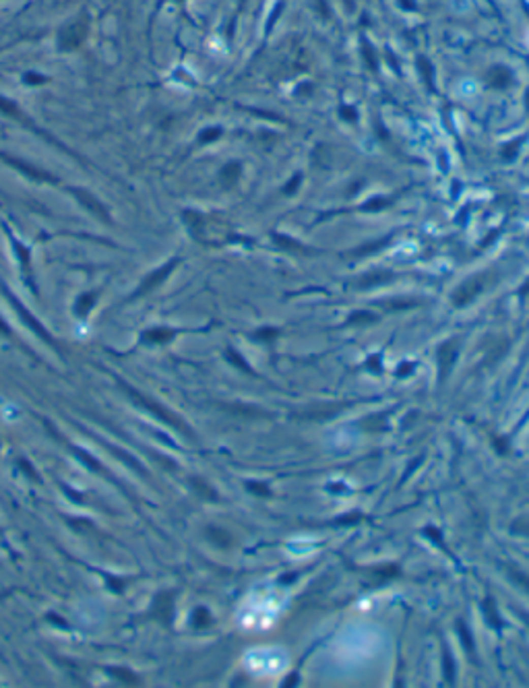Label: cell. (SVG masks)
Masks as SVG:
<instances>
[{"label": "cell", "mask_w": 529, "mask_h": 688, "mask_svg": "<svg viewBox=\"0 0 529 688\" xmlns=\"http://www.w3.org/2000/svg\"><path fill=\"white\" fill-rule=\"evenodd\" d=\"M108 674L114 676V680H120L122 684H139L137 674H133L127 668H108Z\"/></svg>", "instance_id": "obj_12"}, {"label": "cell", "mask_w": 529, "mask_h": 688, "mask_svg": "<svg viewBox=\"0 0 529 688\" xmlns=\"http://www.w3.org/2000/svg\"><path fill=\"white\" fill-rule=\"evenodd\" d=\"M455 358H457V346L453 348V343H447V346L441 348V352H439V362H441V366H443V377H447L449 366L455 362Z\"/></svg>", "instance_id": "obj_9"}, {"label": "cell", "mask_w": 529, "mask_h": 688, "mask_svg": "<svg viewBox=\"0 0 529 688\" xmlns=\"http://www.w3.org/2000/svg\"><path fill=\"white\" fill-rule=\"evenodd\" d=\"M83 38H85V25L79 21V23H75L73 27H69L65 34L60 36V46H62V48H67V50L77 48V46L83 42Z\"/></svg>", "instance_id": "obj_6"}, {"label": "cell", "mask_w": 529, "mask_h": 688, "mask_svg": "<svg viewBox=\"0 0 529 688\" xmlns=\"http://www.w3.org/2000/svg\"><path fill=\"white\" fill-rule=\"evenodd\" d=\"M174 265H176V261H172V263H168V265H164L162 269H158V271H153L149 277H145V281H143V284H141V288L135 292V296L133 298H139V296H143V294H147L149 290H153L155 286H160L162 284V281L170 275V271L174 269Z\"/></svg>", "instance_id": "obj_4"}, {"label": "cell", "mask_w": 529, "mask_h": 688, "mask_svg": "<svg viewBox=\"0 0 529 688\" xmlns=\"http://www.w3.org/2000/svg\"><path fill=\"white\" fill-rule=\"evenodd\" d=\"M209 538H211L213 542H217L220 546H226V544L230 542V538L224 534L222 529H217V527H209Z\"/></svg>", "instance_id": "obj_17"}, {"label": "cell", "mask_w": 529, "mask_h": 688, "mask_svg": "<svg viewBox=\"0 0 529 688\" xmlns=\"http://www.w3.org/2000/svg\"><path fill=\"white\" fill-rule=\"evenodd\" d=\"M246 488L251 490V492H255V494H261V496H271V492H269V488H267L265 484H255V482H248V484H246Z\"/></svg>", "instance_id": "obj_18"}, {"label": "cell", "mask_w": 529, "mask_h": 688, "mask_svg": "<svg viewBox=\"0 0 529 688\" xmlns=\"http://www.w3.org/2000/svg\"><path fill=\"white\" fill-rule=\"evenodd\" d=\"M211 624V616H209V610L205 608H197L195 614H193V627L195 629H207Z\"/></svg>", "instance_id": "obj_14"}, {"label": "cell", "mask_w": 529, "mask_h": 688, "mask_svg": "<svg viewBox=\"0 0 529 688\" xmlns=\"http://www.w3.org/2000/svg\"><path fill=\"white\" fill-rule=\"evenodd\" d=\"M7 296H9L11 304H13V308H15L17 312H19V317H21V319H23V321L27 323V327H29V329H34V331H36V333H38V335H40V337H42V339H44L46 343H50V346H52V343H54V341H52V337H50V335L46 333V329H44V327H42V325H40V323H38V321H36L34 317H31V315H29V310H27V308H25V306H23L21 302H17V300H15V298H13L11 294H7Z\"/></svg>", "instance_id": "obj_3"}, {"label": "cell", "mask_w": 529, "mask_h": 688, "mask_svg": "<svg viewBox=\"0 0 529 688\" xmlns=\"http://www.w3.org/2000/svg\"><path fill=\"white\" fill-rule=\"evenodd\" d=\"M17 465H19L21 469H25V472H27V476H29L31 480H36V482H40V478H38V474H36V469H31V467L27 465V461H25V459H19V461H17Z\"/></svg>", "instance_id": "obj_20"}, {"label": "cell", "mask_w": 529, "mask_h": 688, "mask_svg": "<svg viewBox=\"0 0 529 688\" xmlns=\"http://www.w3.org/2000/svg\"><path fill=\"white\" fill-rule=\"evenodd\" d=\"M191 484H193V488H195V490H197V492H199V494H201L203 498H209V500H217V494H215V492H213V490H211V488H209V486H207L205 482H201L199 478H193V480H191Z\"/></svg>", "instance_id": "obj_15"}, {"label": "cell", "mask_w": 529, "mask_h": 688, "mask_svg": "<svg viewBox=\"0 0 529 688\" xmlns=\"http://www.w3.org/2000/svg\"><path fill=\"white\" fill-rule=\"evenodd\" d=\"M71 449H73V453H75V457L79 459V461H83L89 469H93V472H98V474H104V476H108V472H106V469L100 465V461L96 459V457H91L87 451H81V449H77V447H73L71 445Z\"/></svg>", "instance_id": "obj_8"}, {"label": "cell", "mask_w": 529, "mask_h": 688, "mask_svg": "<svg viewBox=\"0 0 529 688\" xmlns=\"http://www.w3.org/2000/svg\"><path fill=\"white\" fill-rule=\"evenodd\" d=\"M122 389L124 391H127L129 393V397L137 403V405H141V408L143 410H147L149 414H153L155 418H158V420H162L166 426H170V428H174V430H178V432H182L184 436H189V439H193V432H191V428L189 426H186L176 414H172L168 408H164V405H160L158 401H153L151 397H147V395H141L139 391H135V389H131V387H127V385H124L122 383Z\"/></svg>", "instance_id": "obj_1"}, {"label": "cell", "mask_w": 529, "mask_h": 688, "mask_svg": "<svg viewBox=\"0 0 529 688\" xmlns=\"http://www.w3.org/2000/svg\"><path fill=\"white\" fill-rule=\"evenodd\" d=\"M445 676H447V680L449 682H453V672H451V655H449V651L445 649Z\"/></svg>", "instance_id": "obj_21"}, {"label": "cell", "mask_w": 529, "mask_h": 688, "mask_svg": "<svg viewBox=\"0 0 529 688\" xmlns=\"http://www.w3.org/2000/svg\"><path fill=\"white\" fill-rule=\"evenodd\" d=\"M459 635L463 637V643H465V649H472L474 651V641L470 639V635H468V627H465V624L463 622H459Z\"/></svg>", "instance_id": "obj_19"}, {"label": "cell", "mask_w": 529, "mask_h": 688, "mask_svg": "<svg viewBox=\"0 0 529 688\" xmlns=\"http://www.w3.org/2000/svg\"><path fill=\"white\" fill-rule=\"evenodd\" d=\"M174 337V331L170 329H149L143 333V341L147 343H166Z\"/></svg>", "instance_id": "obj_10"}, {"label": "cell", "mask_w": 529, "mask_h": 688, "mask_svg": "<svg viewBox=\"0 0 529 688\" xmlns=\"http://www.w3.org/2000/svg\"><path fill=\"white\" fill-rule=\"evenodd\" d=\"M151 616L158 618L164 624L172 622V616H174V596H172V591H164V593H158V596H155L153 606H151Z\"/></svg>", "instance_id": "obj_2"}, {"label": "cell", "mask_w": 529, "mask_h": 688, "mask_svg": "<svg viewBox=\"0 0 529 688\" xmlns=\"http://www.w3.org/2000/svg\"><path fill=\"white\" fill-rule=\"evenodd\" d=\"M100 443L116 457V459H120L124 465H127V467H131V469H135V472L139 474V476H147V469L141 465V461L137 459V457H133V455H129L127 451H122V449H118V447H114V445H110V443H106V441H102L100 439Z\"/></svg>", "instance_id": "obj_5"}, {"label": "cell", "mask_w": 529, "mask_h": 688, "mask_svg": "<svg viewBox=\"0 0 529 688\" xmlns=\"http://www.w3.org/2000/svg\"><path fill=\"white\" fill-rule=\"evenodd\" d=\"M486 618H488V622L492 624L494 629H501V618H499V614H496V608H494V600H492V598L486 600Z\"/></svg>", "instance_id": "obj_16"}, {"label": "cell", "mask_w": 529, "mask_h": 688, "mask_svg": "<svg viewBox=\"0 0 529 688\" xmlns=\"http://www.w3.org/2000/svg\"><path fill=\"white\" fill-rule=\"evenodd\" d=\"M0 331H3V333H5V335H11V331H9V327H7V325H5V323H3V321H0Z\"/></svg>", "instance_id": "obj_22"}, {"label": "cell", "mask_w": 529, "mask_h": 688, "mask_svg": "<svg viewBox=\"0 0 529 688\" xmlns=\"http://www.w3.org/2000/svg\"><path fill=\"white\" fill-rule=\"evenodd\" d=\"M480 284H478V281H470V284H465L455 296H453V302L457 304V306H461V304H465V302H470L478 292H480Z\"/></svg>", "instance_id": "obj_7"}, {"label": "cell", "mask_w": 529, "mask_h": 688, "mask_svg": "<svg viewBox=\"0 0 529 688\" xmlns=\"http://www.w3.org/2000/svg\"><path fill=\"white\" fill-rule=\"evenodd\" d=\"M93 304H96V294H85V296L79 298V302L75 306V312H77L79 317H87V312H89V308Z\"/></svg>", "instance_id": "obj_13"}, {"label": "cell", "mask_w": 529, "mask_h": 688, "mask_svg": "<svg viewBox=\"0 0 529 688\" xmlns=\"http://www.w3.org/2000/svg\"><path fill=\"white\" fill-rule=\"evenodd\" d=\"M73 193L79 197V201H81L83 205H87V207H89L93 213H96L98 217H104V220H108V213H106V209H104V207H102L98 201H93V197H89L87 193H81V191H73Z\"/></svg>", "instance_id": "obj_11"}]
</instances>
